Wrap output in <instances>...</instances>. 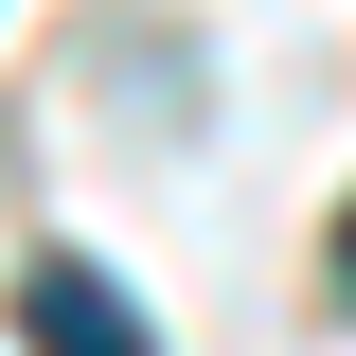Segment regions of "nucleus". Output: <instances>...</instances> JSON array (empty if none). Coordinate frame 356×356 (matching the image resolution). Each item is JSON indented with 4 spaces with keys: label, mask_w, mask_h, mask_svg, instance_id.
Here are the masks:
<instances>
[{
    "label": "nucleus",
    "mask_w": 356,
    "mask_h": 356,
    "mask_svg": "<svg viewBox=\"0 0 356 356\" xmlns=\"http://www.w3.org/2000/svg\"><path fill=\"white\" fill-rule=\"evenodd\" d=\"M18 339H36V356H161V339L125 321V285H107V267H72V250L18 267Z\"/></svg>",
    "instance_id": "f257e3e1"
},
{
    "label": "nucleus",
    "mask_w": 356,
    "mask_h": 356,
    "mask_svg": "<svg viewBox=\"0 0 356 356\" xmlns=\"http://www.w3.org/2000/svg\"><path fill=\"white\" fill-rule=\"evenodd\" d=\"M339 303H356V214H339Z\"/></svg>",
    "instance_id": "f03ea898"
}]
</instances>
